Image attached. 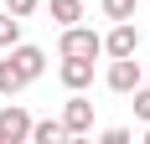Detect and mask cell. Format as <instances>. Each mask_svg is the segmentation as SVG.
<instances>
[{"label":"cell","instance_id":"obj_2","mask_svg":"<svg viewBox=\"0 0 150 144\" xmlns=\"http://www.w3.org/2000/svg\"><path fill=\"white\" fill-rule=\"evenodd\" d=\"M31 139V113L21 103H5L0 108V144H26Z\"/></svg>","mask_w":150,"mask_h":144},{"label":"cell","instance_id":"obj_4","mask_svg":"<svg viewBox=\"0 0 150 144\" xmlns=\"http://www.w3.org/2000/svg\"><path fill=\"white\" fill-rule=\"evenodd\" d=\"M104 52L109 57H135L140 52V31L129 26V21H114V31L104 36Z\"/></svg>","mask_w":150,"mask_h":144},{"label":"cell","instance_id":"obj_5","mask_svg":"<svg viewBox=\"0 0 150 144\" xmlns=\"http://www.w3.org/2000/svg\"><path fill=\"white\" fill-rule=\"evenodd\" d=\"M104 82L114 87V93H135V87H140V62H135V57H114Z\"/></svg>","mask_w":150,"mask_h":144},{"label":"cell","instance_id":"obj_14","mask_svg":"<svg viewBox=\"0 0 150 144\" xmlns=\"http://www.w3.org/2000/svg\"><path fill=\"white\" fill-rule=\"evenodd\" d=\"M135 113L150 124V87H135Z\"/></svg>","mask_w":150,"mask_h":144},{"label":"cell","instance_id":"obj_8","mask_svg":"<svg viewBox=\"0 0 150 144\" xmlns=\"http://www.w3.org/2000/svg\"><path fill=\"white\" fill-rule=\"evenodd\" d=\"M67 129H62V118H42V124H31V144H62Z\"/></svg>","mask_w":150,"mask_h":144},{"label":"cell","instance_id":"obj_3","mask_svg":"<svg viewBox=\"0 0 150 144\" xmlns=\"http://www.w3.org/2000/svg\"><path fill=\"white\" fill-rule=\"evenodd\" d=\"M62 129H67V139L88 134V129H93V103L73 93V98H67V108H62Z\"/></svg>","mask_w":150,"mask_h":144},{"label":"cell","instance_id":"obj_16","mask_svg":"<svg viewBox=\"0 0 150 144\" xmlns=\"http://www.w3.org/2000/svg\"><path fill=\"white\" fill-rule=\"evenodd\" d=\"M145 139H150V129H145Z\"/></svg>","mask_w":150,"mask_h":144},{"label":"cell","instance_id":"obj_6","mask_svg":"<svg viewBox=\"0 0 150 144\" xmlns=\"http://www.w3.org/2000/svg\"><path fill=\"white\" fill-rule=\"evenodd\" d=\"M57 77H62V87H73V93H83V87L93 82V57H62Z\"/></svg>","mask_w":150,"mask_h":144},{"label":"cell","instance_id":"obj_10","mask_svg":"<svg viewBox=\"0 0 150 144\" xmlns=\"http://www.w3.org/2000/svg\"><path fill=\"white\" fill-rule=\"evenodd\" d=\"M16 41H21V15H11V10H0V52H11Z\"/></svg>","mask_w":150,"mask_h":144},{"label":"cell","instance_id":"obj_7","mask_svg":"<svg viewBox=\"0 0 150 144\" xmlns=\"http://www.w3.org/2000/svg\"><path fill=\"white\" fill-rule=\"evenodd\" d=\"M11 62L21 67V77H26V82H36V77H42V67H47V52H42V46H21V41H16V46H11Z\"/></svg>","mask_w":150,"mask_h":144},{"label":"cell","instance_id":"obj_11","mask_svg":"<svg viewBox=\"0 0 150 144\" xmlns=\"http://www.w3.org/2000/svg\"><path fill=\"white\" fill-rule=\"evenodd\" d=\"M52 15L62 26H73V21H83V0H52Z\"/></svg>","mask_w":150,"mask_h":144},{"label":"cell","instance_id":"obj_1","mask_svg":"<svg viewBox=\"0 0 150 144\" xmlns=\"http://www.w3.org/2000/svg\"><path fill=\"white\" fill-rule=\"evenodd\" d=\"M57 52H62V57H98V52H104V36L73 21V26H62V41H57Z\"/></svg>","mask_w":150,"mask_h":144},{"label":"cell","instance_id":"obj_15","mask_svg":"<svg viewBox=\"0 0 150 144\" xmlns=\"http://www.w3.org/2000/svg\"><path fill=\"white\" fill-rule=\"evenodd\" d=\"M104 144H129V129H104Z\"/></svg>","mask_w":150,"mask_h":144},{"label":"cell","instance_id":"obj_12","mask_svg":"<svg viewBox=\"0 0 150 144\" xmlns=\"http://www.w3.org/2000/svg\"><path fill=\"white\" fill-rule=\"evenodd\" d=\"M135 5L140 0H104V15L109 21H135Z\"/></svg>","mask_w":150,"mask_h":144},{"label":"cell","instance_id":"obj_9","mask_svg":"<svg viewBox=\"0 0 150 144\" xmlns=\"http://www.w3.org/2000/svg\"><path fill=\"white\" fill-rule=\"evenodd\" d=\"M21 87H26V77H21V67H16L11 57H5L0 62V98H16Z\"/></svg>","mask_w":150,"mask_h":144},{"label":"cell","instance_id":"obj_13","mask_svg":"<svg viewBox=\"0 0 150 144\" xmlns=\"http://www.w3.org/2000/svg\"><path fill=\"white\" fill-rule=\"evenodd\" d=\"M36 5H42V0H5V10H11V15H21V21H26Z\"/></svg>","mask_w":150,"mask_h":144}]
</instances>
